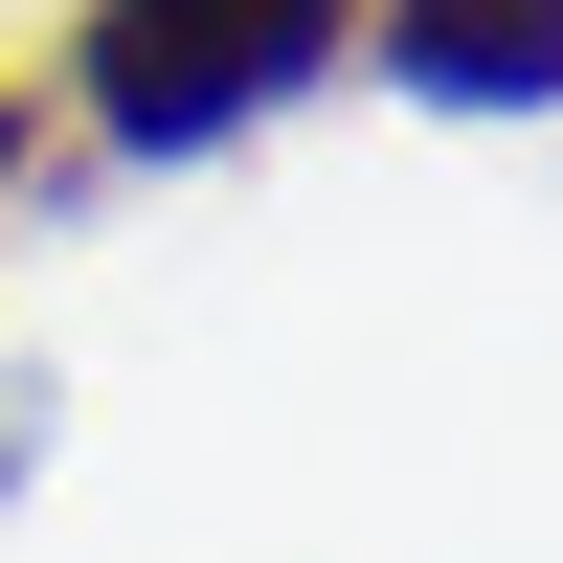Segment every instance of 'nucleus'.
Segmentation results:
<instances>
[{"label": "nucleus", "mask_w": 563, "mask_h": 563, "mask_svg": "<svg viewBox=\"0 0 563 563\" xmlns=\"http://www.w3.org/2000/svg\"><path fill=\"white\" fill-rule=\"evenodd\" d=\"M113 135H225L249 90L339 68V0H113Z\"/></svg>", "instance_id": "f257e3e1"}, {"label": "nucleus", "mask_w": 563, "mask_h": 563, "mask_svg": "<svg viewBox=\"0 0 563 563\" xmlns=\"http://www.w3.org/2000/svg\"><path fill=\"white\" fill-rule=\"evenodd\" d=\"M384 68L519 113V90H563V0H384Z\"/></svg>", "instance_id": "f03ea898"}]
</instances>
